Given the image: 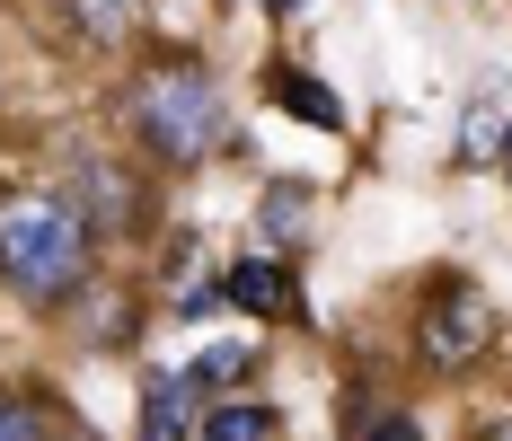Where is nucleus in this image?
Masks as SVG:
<instances>
[{
  "mask_svg": "<svg viewBox=\"0 0 512 441\" xmlns=\"http://www.w3.org/2000/svg\"><path fill=\"white\" fill-rule=\"evenodd\" d=\"M292 230H309V195L301 186H274L265 195V239H292Z\"/></svg>",
  "mask_w": 512,
  "mask_h": 441,
  "instance_id": "11",
  "label": "nucleus"
},
{
  "mask_svg": "<svg viewBox=\"0 0 512 441\" xmlns=\"http://www.w3.org/2000/svg\"><path fill=\"white\" fill-rule=\"evenodd\" d=\"M133 133H142V150H159L168 168H186V159L221 150L230 106H221V89H212L195 62H168V71H151V80L133 89Z\"/></svg>",
  "mask_w": 512,
  "mask_h": 441,
  "instance_id": "2",
  "label": "nucleus"
},
{
  "mask_svg": "<svg viewBox=\"0 0 512 441\" xmlns=\"http://www.w3.org/2000/svg\"><path fill=\"white\" fill-rule=\"evenodd\" d=\"M195 380L186 371H159L151 389H142V441H186V424H195Z\"/></svg>",
  "mask_w": 512,
  "mask_h": 441,
  "instance_id": "6",
  "label": "nucleus"
},
{
  "mask_svg": "<svg viewBox=\"0 0 512 441\" xmlns=\"http://www.w3.org/2000/svg\"><path fill=\"white\" fill-rule=\"evenodd\" d=\"M221 300L248 309V318H283L292 309V265L283 256H239V265H221Z\"/></svg>",
  "mask_w": 512,
  "mask_h": 441,
  "instance_id": "4",
  "label": "nucleus"
},
{
  "mask_svg": "<svg viewBox=\"0 0 512 441\" xmlns=\"http://www.w3.org/2000/svg\"><path fill=\"white\" fill-rule=\"evenodd\" d=\"M256 353L248 344H204V362H195V371H186V380H195V389H221V380H239V371H248Z\"/></svg>",
  "mask_w": 512,
  "mask_h": 441,
  "instance_id": "10",
  "label": "nucleus"
},
{
  "mask_svg": "<svg viewBox=\"0 0 512 441\" xmlns=\"http://www.w3.org/2000/svg\"><path fill=\"white\" fill-rule=\"evenodd\" d=\"M0 441H45V415L27 397H0Z\"/></svg>",
  "mask_w": 512,
  "mask_h": 441,
  "instance_id": "12",
  "label": "nucleus"
},
{
  "mask_svg": "<svg viewBox=\"0 0 512 441\" xmlns=\"http://www.w3.org/2000/svg\"><path fill=\"white\" fill-rule=\"evenodd\" d=\"M195 433H204V441H265V433H274V415H265L256 397H221V406H204Z\"/></svg>",
  "mask_w": 512,
  "mask_h": 441,
  "instance_id": "8",
  "label": "nucleus"
},
{
  "mask_svg": "<svg viewBox=\"0 0 512 441\" xmlns=\"http://www.w3.org/2000/svg\"><path fill=\"white\" fill-rule=\"evenodd\" d=\"M274 9H283V18H309V9H318V0H274Z\"/></svg>",
  "mask_w": 512,
  "mask_h": 441,
  "instance_id": "13",
  "label": "nucleus"
},
{
  "mask_svg": "<svg viewBox=\"0 0 512 441\" xmlns=\"http://www.w3.org/2000/svg\"><path fill=\"white\" fill-rule=\"evenodd\" d=\"M486 441H512V415H504V424H495V433H486Z\"/></svg>",
  "mask_w": 512,
  "mask_h": 441,
  "instance_id": "14",
  "label": "nucleus"
},
{
  "mask_svg": "<svg viewBox=\"0 0 512 441\" xmlns=\"http://www.w3.org/2000/svg\"><path fill=\"white\" fill-rule=\"evenodd\" d=\"M142 9H151V0H71V18H80L89 36H124Z\"/></svg>",
  "mask_w": 512,
  "mask_h": 441,
  "instance_id": "9",
  "label": "nucleus"
},
{
  "mask_svg": "<svg viewBox=\"0 0 512 441\" xmlns=\"http://www.w3.org/2000/svg\"><path fill=\"white\" fill-rule=\"evenodd\" d=\"M504 177H512V150H504Z\"/></svg>",
  "mask_w": 512,
  "mask_h": 441,
  "instance_id": "15",
  "label": "nucleus"
},
{
  "mask_svg": "<svg viewBox=\"0 0 512 441\" xmlns=\"http://www.w3.org/2000/svg\"><path fill=\"white\" fill-rule=\"evenodd\" d=\"M486 344H495V309L468 292V283H451V292L424 309V362H442V371H468Z\"/></svg>",
  "mask_w": 512,
  "mask_h": 441,
  "instance_id": "3",
  "label": "nucleus"
},
{
  "mask_svg": "<svg viewBox=\"0 0 512 441\" xmlns=\"http://www.w3.org/2000/svg\"><path fill=\"white\" fill-rule=\"evenodd\" d=\"M274 98L292 106V115H309L318 133H345V98H336L327 80H309V71H283V80H274Z\"/></svg>",
  "mask_w": 512,
  "mask_h": 441,
  "instance_id": "7",
  "label": "nucleus"
},
{
  "mask_svg": "<svg viewBox=\"0 0 512 441\" xmlns=\"http://www.w3.org/2000/svg\"><path fill=\"white\" fill-rule=\"evenodd\" d=\"M0 283L18 300H62L89 283V221L62 195H9L0 203Z\"/></svg>",
  "mask_w": 512,
  "mask_h": 441,
  "instance_id": "1",
  "label": "nucleus"
},
{
  "mask_svg": "<svg viewBox=\"0 0 512 441\" xmlns=\"http://www.w3.org/2000/svg\"><path fill=\"white\" fill-rule=\"evenodd\" d=\"M504 150H512V98L504 89H477L468 115H460V168H495Z\"/></svg>",
  "mask_w": 512,
  "mask_h": 441,
  "instance_id": "5",
  "label": "nucleus"
}]
</instances>
